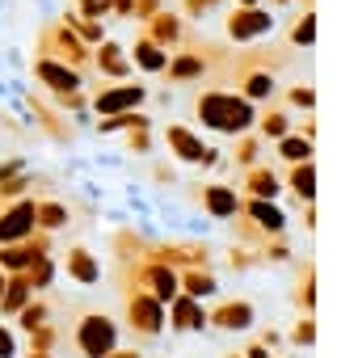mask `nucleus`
Masks as SVG:
<instances>
[{"label": "nucleus", "mask_w": 358, "mask_h": 358, "mask_svg": "<svg viewBox=\"0 0 358 358\" xmlns=\"http://www.w3.org/2000/svg\"><path fill=\"white\" fill-rule=\"evenodd\" d=\"M72 341H76L80 358H106L118 345V324L110 316H101V312H85V316H76Z\"/></svg>", "instance_id": "f257e3e1"}, {"label": "nucleus", "mask_w": 358, "mask_h": 358, "mask_svg": "<svg viewBox=\"0 0 358 358\" xmlns=\"http://www.w3.org/2000/svg\"><path fill=\"white\" fill-rule=\"evenodd\" d=\"M127 324L139 333V337H160L164 333V303L152 295V291H135L127 299Z\"/></svg>", "instance_id": "f03ea898"}, {"label": "nucleus", "mask_w": 358, "mask_h": 358, "mask_svg": "<svg viewBox=\"0 0 358 358\" xmlns=\"http://www.w3.org/2000/svg\"><path fill=\"white\" fill-rule=\"evenodd\" d=\"M164 329H173V333H199V329H207V308H203V299L177 291V295L169 299V308H164Z\"/></svg>", "instance_id": "7ed1b4c3"}, {"label": "nucleus", "mask_w": 358, "mask_h": 358, "mask_svg": "<svg viewBox=\"0 0 358 358\" xmlns=\"http://www.w3.org/2000/svg\"><path fill=\"white\" fill-rule=\"evenodd\" d=\"M249 118H253V110L245 101H232V97H207L203 101V122L215 131H241V127H249Z\"/></svg>", "instance_id": "20e7f679"}, {"label": "nucleus", "mask_w": 358, "mask_h": 358, "mask_svg": "<svg viewBox=\"0 0 358 358\" xmlns=\"http://www.w3.org/2000/svg\"><path fill=\"white\" fill-rule=\"evenodd\" d=\"M207 324L211 329H224V333H245V329L257 324V308L245 303V299H228V303H220V308L207 312Z\"/></svg>", "instance_id": "39448f33"}, {"label": "nucleus", "mask_w": 358, "mask_h": 358, "mask_svg": "<svg viewBox=\"0 0 358 358\" xmlns=\"http://www.w3.org/2000/svg\"><path fill=\"white\" fill-rule=\"evenodd\" d=\"M34 215L38 207L34 203H17L5 211V220H0V245H9V241H26L34 232Z\"/></svg>", "instance_id": "423d86ee"}, {"label": "nucleus", "mask_w": 358, "mask_h": 358, "mask_svg": "<svg viewBox=\"0 0 358 358\" xmlns=\"http://www.w3.org/2000/svg\"><path fill=\"white\" fill-rule=\"evenodd\" d=\"M143 291H152L160 303H169L177 291H182V282H177V270H173V266H164V262L143 266Z\"/></svg>", "instance_id": "0eeeda50"}, {"label": "nucleus", "mask_w": 358, "mask_h": 358, "mask_svg": "<svg viewBox=\"0 0 358 358\" xmlns=\"http://www.w3.org/2000/svg\"><path fill=\"white\" fill-rule=\"evenodd\" d=\"M30 278L26 274H13V278H5V291H0V316L5 320H13L26 303H30Z\"/></svg>", "instance_id": "6e6552de"}, {"label": "nucleus", "mask_w": 358, "mask_h": 358, "mask_svg": "<svg viewBox=\"0 0 358 358\" xmlns=\"http://www.w3.org/2000/svg\"><path fill=\"white\" fill-rule=\"evenodd\" d=\"M245 211H249V220H253L257 228H266V232H282V228H287V215H282L270 199H249Z\"/></svg>", "instance_id": "1a4fd4ad"}, {"label": "nucleus", "mask_w": 358, "mask_h": 358, "mask_svg": "<svg viewBox=\"0 0 358 358\" xmlns=\"http://www.w3.org/2000/svg\"><path fill=\"white\" fill-rule=\"evenodd\" d=\"M38 253H43V245H5L0 249V266H5L9 274H26Z\"/></svg>", "instance_id": "9d476101"}, {"label": "nucleus", "mask_w": 358, "mask_h": 358, "mask_svg": "<svg viewBox=\"0 0 358 358\" xmlns=\"http://www.w3.org/2000/svg\"><path fill=\"white\" fill-rule=\"evenodd\" d=\"M68 274H72L76 282L93 287V282L101 278V266H97V257H93V253H85V249H72V253H68Z\"/></svg>", "instance_id": "9b49d317"}, {"label": "nucleus", "mask_w": 358, "mask_h": 358, "mask_svg": "<svg viewBox=\"0 0 358 358\" xmlns=\"http://www.w3.org/2000/svg\"><path fill=\"white\" fill-rule=\"evenodd\" d=\"M203 203H207V211H211L215 220H232V215H236V194H232L228 186H211V190H203Z\"/></svg>", "instance_id": "f8f14e48"}, {"label": "nucleus", "mask_w": 358, "mask_h": 358, "mask_svg": "<svg viewBox=\"0 0 358 358\" xmlns=\"http://www.w3.org/2000/svg\"><path fill=\"white\" fill-rule=\"evenodd\" d=\"M177 282H182V291L194 295V299H207V295L220 291V282H215L207 270H186V274H177Z\"/></svg>", "instance_id": "ddd939ff"}, {"label": "nucleus", "mask_w": 358, "mask_h": 358, "mask_svg": "<svg viewBox=\"0 0 358 358\" xmlns=\"http://www.w3.org/2000/svg\"><path fill=\"white\" fill-rule=\"evenodd\" d=\"M169 139H173V152H177V156H186V160H203V143H199L190 131L173 127V131H169Z\"/></svg>", "instance_id": "4468645a"}, {"label": "nucleus", "mask_w": 358, "mask_h": 358, "mask_svg": "<svg viewBox=\"0 0 358 358\" xmlns=\"http://www.w3.org/2000/svg\"><path fill=\"white\" fill-rule=\"evenodd\" d=\"M47 316H51V308L34 299V303H26V308H22V312H17L13 320H17V329H22V333H30V329H38V324L47 320Z\"/></svg>", "instance_id": "2eb2a0df"}, {"label": "nucleus", "mask_w": 358, "mask_h": 358, "mask_svg": "<svg viewBox=\"0 0 358 358\" xmlns=\"http://www.w3.org/2000/svg\"><path fill=\"white\" fill-rule=\"evenodd\" d=\"M249 190H253V199H274L278 194V177H270L266 169H253L249 173Z\"/></svg>", "instance_id": "dca6fc26"}, {"label": "nucleus", "mask_w": 358, "mask_h": 358, "mask_svg": "<svg viewBox=\"0 0 358 358\" xmlns=\"http://www.w3.org/2000/svg\"><path fill=\"white\" fill-rule=\"evenodd\" d=\"M291 186H295V194L303 199V203H312V190H316V177H312V164L303 160L295 173H291Z\"/></svg>", "instance_id": "f3484780"}, {"label": "nucleus", "mask_w": 358, "mask_h": 358, "mask_svg": "<svg viewBox=\"0 0 358 358\" xmlns=\"http://www.w3.org/2000/svg\"><path fill=\"white\" fill-rule=\"evenodd\" d=\"M135 101H143V93H139V89L106 93V97H101V110H106V114H118V110H127V106H135Z\"/></svg>", "instance_id": "a211bd4d"}, {"label": "nucleus", "mask_w": 358, "mask_h": 358, "mask_svg": "<svg viewBox=\"0 0 358 358\" xmlns=\"http://www.w3.org/2000/svg\"><path fill=\"white\" fill-rule=\"evenodd\" d=\"M55 341H59V329L55 324H38V329H30V350H47V354H55Z\"/></svg>", "instance_id": "6ab92c4d"}, {"label": "nucleus", "mask_w": 358, "mask_h": 358, "mask_svg": "<svg viewBox=\"0 0 358 358\" xmlns=\"http://www.w3.org/2000/svg\"><path fill=\"white\" fill-rule=\"evenodd\" d=\"M34 224H43V228H64V224H68V211H64L59 203H43L38 215H34Z\"/></svg>", "instance_id": "aec40b11"}, {"label": "nucleus", "mask_w": 358, "mask_h": 358, "mask_svg": "<svg viewBox=\"0 0 358 358\" xmlns=\"http://www.w3.org/2000/svg\"><path fill=\"white\" fill-rule=\"evenodd\" d=\"M287 341H295V345H303V350H308V345L316 341V324H312V316H303V320L287 333Z\"/></svg>", "instance_id": "412c9836"}, {"label": "nucleus", "mask_w": 358, "mask_h": 358, "mask_svg": "<svg viewBox=\"0 0 358 358\" xmlns=\"http://www.w3.org/2000/svg\"><path fill=\"white\" fill-rule=\"evenodd\" d=\"M278 152H282L287 160H308V156H312V143H308V139H282Z\"/></svg>", "instance_id": "4be33fe9"}, {"label": "nucleus", "mask_w": 358, "mask_h": 358, "mask_svg": "<svg viewBox=\"0 0 358 358\" xmlns=\"http://www.w3.org/2000/svg\"><path fill=\"white\" fill-rule=\"evenodd\" d=\"M22 350H17V337L9 333V324H0V358H17Z\"/></svg>", "instance_id": "5701e85b"}, {"label": "nucleus", "mask_w": 358, "mask_h": 358, "mask_svg": "<svg viewBox=\"0 0 358 358\" xmlns=\"http://www.w3.org/2000/svg\"><path fill=\"white\" fill-rule=\"evenodd\" d=\"M299 308L303 312H312V274L303 278V287H299Z\"/></svg>", "instance_id": "b1692460"}, {"label": "nucleus", "mask_w": 358, "mask_h": 358, "mask_svg": "<svg viewBox=\"0 0 358 358\" xmlns=\"http://www.w3.org/2000/svg\"><path fill=\"white\" fill-rule=\"evenodd\" d=\"M245 358H270V345L266 341H249L245 345Z\"/></svg>", "instance_id": "393cba45"}, {"label": "nucleus", "mask_w": 358, "mask_h": 358, "mask_svg": "<svg viewBox=\"0 0 358 358\" xmlns=\"http://www.w3.org/2000/svg\"><path fill=\"white\" fill-rule=\"evenodd\" d=\"M106 358H143V354H139L135 345H114V350H110Z\"/></svg>", "instance_id": "a878e982"}, {"label": "nucleus", "mask_w": 358, "mask_h": 358, "mask_svg": "<svg viewBox=\"0 0 358 358\" xmlns=\"http://www.w3.org/2000/svg\"><path fill=\"white\" fill-rule=\"evenodd\" d=\"M262 341H266V345H278V341H282V333H278V329H266V333H262Z\"/></svg>", "instance_id": "bb28decb"}, {"label": "nucleus", "mask_w": 358, "mask_h": 358, "mask_svg": "<svg viewBox=\"0 0 358 358\" xmlns=\"http://www.w3.org/2000/svg\"><path fill=\"white\" fill-rule=\"evenodd\" d=\"M22 358H55V354H47V350H26Z\"/></svg>", "instance_id": "cd10ccee"}, {"label": "nucleus", "mask_w": 358, "mask_h": 358, "mask_svg": "<svg viewBox=\"0 0 358 358\" xmlns=\"http://www.w3.org/2000/svg\"><path fill=\"white\" fill-rule=\"evenodd\" d=\"M5 278H9V274H0V291H5Z\"/></svg>", "instance_id": "c85d7f7f"}, {"label": "nucleus", "mask_w": 358, "mask_h": 358, "mask_svg": "<svg viewBox=\"0 0 358 358\" xmlns=\"http://www.w3.org/2000/svg\"><path fill=\"white\" fill-rule=\"evenodd\" d=\"M228 358H245V354H228Z\"/></svg>", "instance_id": "c756f323"}, {"label": "nucleus", "mask_w": 358, "mask_h": 358, "mask_svg": "<svg viewBox=\"0 0 358 358\" xmlns=\"http://www.w3.org/2000/svg\"><path fill=\"white\" fill-rule=\"evenodd\" d=\"M270 358H274V354H270Z\"/></svg>", "instance_id": "7c9ffc66"}]
</instances>
